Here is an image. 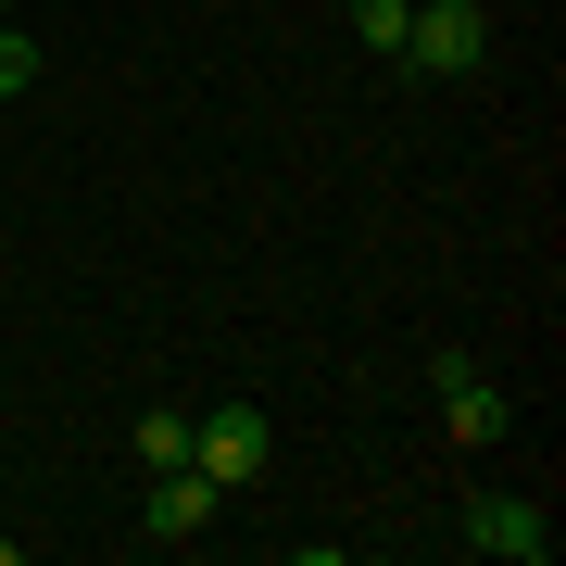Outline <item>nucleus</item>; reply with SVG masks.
Listing matches in <instances>:
<instances>
[{
  "label": "nucleus",
  "instance_id": "f03ea898",
  "mask_svg": "<svg viewBox=\"0 0 566 566\" xmlns=\"http://www.w3.org/2000/svg\"><path fill=\"white\" fill-rule=\"evenodd\" d=\"M403 63H416V76H479V63H491V0H416Z\"/></svg>",
  "mask_w": 566,
  "mask_h": 566
},
{
  "label": "nucleus",
  "instance_id": "20e7f679",
  "mask_svg": "<svg viewBox=\"0 0 566 566\" xmlns=\"http://www.w3.org/2000/svg\"><path fill=\"white\" fill-rule=\"evenodd\" d=\"M453 542L491 554V566H554V516L528 504V491H479V504L453 516Z\"/></svg>",
  "mask_w": 566,
  "mask_h": 566
},
{
  "label": "nucleus",
  "instance_id": "0eeeda50",
  "mask_svg": "<svg viewBox=\"0 0 566 566\" xmlns=\"http://www.w3.org/2000/svg\"><path fill=\"white\" fill-rule=\"evenodd\" d=\"M151 465H189V416H177V403L139 416V479H151Z\"/></svg>",
  "mask_w": 566,
  "mask_h": 566
},
{
  "label": "nucleus",
  "instance_id": "6e6552de",
  "mask_svg": "<svg viewBox=\"0 0 566 566\" xmlns=\"http://www.w3.org/2000/svg\"><path fill=\"white\" fill-rule=\"evenodd\" d=\"M39 88V25H0V102H25Z\"/></svg>",
  "mask_w": 566,
  "mask_h": 566
},
{
  "label": "nucleus",
  "instance_id": "f257e3e1",
  "mask_svg": "<svg viewBox=\"0 0 566 566\" xmlns=\"http://www.w3.org/2000/svg\"><path fill=\"white\" fill-rule=\"evenodd\" d=\"M428 390H441V428H453V441H516V390L504 378H491V365L479 353H428Z\"/></svg>",
  "mask_w": 566,
  "mask_h": 566
},
{
  "label": "nucleus",
  "instance_id": "9d476101",
  "mask_svg": "<svg viewBox=\"0 0 566 566\" xmlns=\"http://www.w3.org/2000/svg\"><path fill=\"white\" fill-rule=\"evenodd\" d=\"M0 13H25V0H0Z\"/></svg>",
  "mask_w": 566,
  "mask_h": 566
},
{
  "label": "nucleus",
  "instance_id": "7ed1b4c3",
  "mask_svg": "<svg viewBox=\"0 0 566 566\" xmlns=\"http://www.w3.org/2000/svg\"><path fill=\"white\" fill-rule=\"evenodd\" d=\"M189 465H202V479L227 491V504H240V491L264 479V465H277V428H264L252 403H227V416H189Z\"/></svg>",
  "mask_w": 566,
  "mask_h": 566
},
{
  "label": "nucleus",
  "instance_id": "1a4fd4ad",
  "mask_svg": "<svg viewBox=\"0 0 566 566\" xmlns=\"http://www.w3.org/2000/svg\"><path fill=\"white\" fill-rule=\"evenodd\" d=\"M13 554H25V542H13V528H0V566H13Z\"/></svg>",
  "mask_w": 566,
  "mask_h": 566
},
{
  "label": "nucleus",
  "instance_id": "39448f33",
  "mask_svg": "<svg viewBox=\"0 0 566 566\" xmlns=\"http://www.w3.org/2000/svg\"><path fill=\"white\" fill-rule=\"evenodd\" d=\"M139 516H151V542H202V528L227 516V491L202 479V465H151V504Z\"/></svg>",
  "mask_w": 566,
  "mask_h": 566
},
{
  "label": "nucleus",
  "instance_id": "423d86ee",
  "mask_svg": "<svg viewBox=\"0 0 566 566\" xmlns=\"http://www.w3.org/2000/svg\"><path fill=\"white\" fill-rule=\"evenodd\" d=\"M353 51H378V63H403V25H416V0H353Z\"/></svg>",
  "mask_w": 566,
  "mask_h": 566
}]
</instances>
